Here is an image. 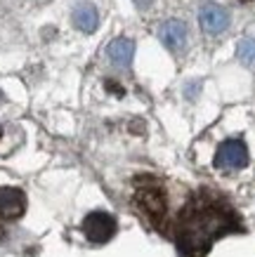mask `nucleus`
<instances>
[{
    "instance_id": "nucleus-10",
    "label": "nucleus",
    "mask_w": 255,
    "mask_h": 257,
    "mask_svg": "<svg viewBox=\"0 0 255 257\" xmlns=\"http://www.w3.org/2000/svg\"><path fill=\"white\" fill-rule=\"evenodd\" d=\"M236 55L246 66H255V40L253 38H243L236 47Z\"/></svg>"
},
{
    "instance_id": "nucleus-1",
    "label": "nucleus",
    "mask_w": 255,
    "mask_h": 257,
    "mask_svg": "<svg viewBox=\"0 0 255 257\" xmlns=\"http://www.w3.org/2000/svg\"><path fill=\"white\" fill-rule=\"evenodd\" d=\"M180 217H182V245L187 252L194 255H203L217 236L236 229L232 210L201 198H196Z\"/></svg>"
},
{
    "instance_id": "nucleus-6",
    "label": "nucleus",
    "mask_w": 255,
    "mask_h": 257,
    "mask_svg": "<svg viewBox=\"0 0 255 257\" xmlns=\"http://www.w3.org/2000/svg\"><path fill=\"white\" fill-rule=\"evenodd\" d=\"M199 22H201L203 31L208 33H222L227 26H229V12L215 3H208V5H203L201 8V15H199Z\"/></svg>"
},
{
    "instance_id": "nucleus-8",
    "label": "nucleus",
    "mask_w": 255,
    "mask_h": 257,
    "mask_svg": "<svg viewBox=\"0 0 255 257\" xmlns=\"http://www.w3.org/2000/svg\"><path fill=\"white\" fill-rule=\"evenodd\" d=\"M161 40L170 50H178V47H182L187 43V26L182 22H178V19H170V22H165L161 26Z\"/></svg>"
},
{
    "instance_id": "nucleus-4",
    "label": "nucleus",
    "mask_w": 255,
    "mask_h": 257,
    "mask_svg": "<svg viewBox=\"0 0 255 257\" xmlns=\"http://www.w3.org/2000/svg\"><path fill=\"white\" fill-rule=\"evenodd\" d=\"M248 163V149L241 140H227L215 154V165L220 170H241Z\"/></svg>"
},
{
    "instance_id": "nucleus-5",
    "label": "nucleus",
    "mask_w": 255,
    "mask_h": 257,
    "mask_svg": "<svg viewBox=\"0 0 255 257\" xmlns=\"http://www.w3.org/2000/svg\"><path fill=\"white\" fill-rule=\"evenodd\" d=\"M26 210V196L22 189L0 187V219H19Z\"/></svg>"
},
{
    "instance_id": "nucleus-3",
    "label": "nucleus",
    "mask_w": 255,
    "mask_h": 257,
    "mask_svg": "<svg viewBox=\"0 0 255 257\" xmlns=\"http://www.w3.org/2000/svg\"><path fill=\"white\" fill-rule=\"evenodd\" d=\"M80 229H83V234L88 241L107 243L116 234V219L111 217L109 212H90V215L83 219Z\"/></svg>"
},
{
    "instance_id": "nucleus-9",
    "label": "nucleus",
    "mask_w": 255,
    "mask_h": 257,
    "mask_svg": "<svg viewBox=\"0 0 255 257\" xmlns=\"http://www.w3.org/2000/svg\"><path fill=\"white\" fill-rule=\"evenodd\" d=\"M73 24H76V29H80V31L93 33L95 29H97V24H100V17H97L95 5H88V3L78 5V8L73 10Z\"/></svg>"
},
{
    "instance_id": "nucleus-11",
    "label": "nucleus",
    "mask_w": 255,
    "mask_h": 257,
    "mask_svg": "<svg viewBox=\"0 0 255 257\" xmlns=\"http://www.w3.org/2000/svg\"><path fill=\"white\" fill-rule=\"evenodd\" d=\"M135 3H137L139 8H149V5H151V3H154V0H135Z\"/></svg>"
},
{
    "instance_id": "nucleus-2",
    "label": "nucleus",
    "mask_w": 255,
    "mask_h": 257,
    "mask_svg": "<svg viewBox=\"0 0 255 257\" xmlns=\"http://www.w3.org/2000/svg\"><path fill=\"white\" fill-rule=\"evenodd\" d=\"M137 203L142 208V215H147L151 222L161 219L165 215V196L158 182L151 177H144L137 182Z\"/></svg>"
},
{
    "instance_id": "nucleus-7",
    "label": "nucleus",
    "mask_w": 255,
    "mask_h": 257,
    "mask_svg": "<svg viewBox=\"0 0 255 257\" xmlns=\"http://www.w3.org/2000/svg\"><path fill=\"white\" fill-rule=\"evenodd\" d=\"M107 55L114 66L128 69L132 62V55H135V45H132V40H128V38H118L107 47Z\"/></svg>"
}]
</instances>
